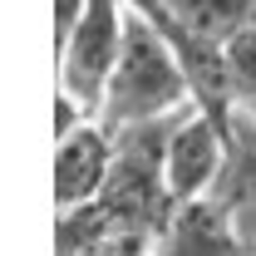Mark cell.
<instances>
[{"label": "cell", "mask_w": 256, "mask_h": 256, "mask_svg": "<svg viewBox=\"0 0 256 256\" xmlns=\"http://www.w3.org/2000/svg\"><path fill=\"white\" fill-rule=\"evenodd\" d=\"M192 98V79L172 40L158 30V20L128 0V25H124V54H118V69L104 89V104H98V118L124 133V128H143V124H162L172 114H182Z\"/></svg>", "instance_id": "cell-1"}, {"label": "cell", "mask_w": 256, "mask_h": 256, "mask_svg": "<svg viewBox=\"0 0 256 256\" xmlns=\"http://www.w3.org/2000/svg\"><path fill=\"white\" fill-rule=\"evenodd\" d=\"M124 25H128V0H94L84 10V20L54 44L60 60V94L74 104H84L89 114H98L104 89L118 69L124 54Z\"/></svg>", "instance_id": "cell-2"}, {"label": "cell", "mask_w": 256, "mask_h": 256, "mask_svg": "<svg viewBox=\"0 0 256 256\" xmlns=\"http://www.w3.org/2000/svg\"><path fill=\"white\" fill-rule=\"evenodd\" d=\"M226 124L232 118H217L197 104L172 114L168 138H162V182L172 192V202H192L217 188L226 168Z\"/></svg>", "instance_id": "cell-3"}, {"label": "cell", "mask_w": 256, "mask_h": 256, "mask_svg": "<svg viewBox=\"0 0 256 256\" xmlns=\"http://www.w3.org/2000/svg\"><path fill=\"white\" fill-rule=\"evenodd\" d=\"M192 34L212 40V44H226L232 34L242 30V20L256 10V0H162Z\"/></svg>", "instance_id": "cell-7"}, {"label": "cell", "mask_w": 256, "mask_h": 256, "mask_svg": "<svg viewBox=\"0 0 256 256\" xmlns=\"http://www.w3.org/2000/svg\"><path fill=\"white\" fill-rule=\"evenodd\" d=\"M148 256H256V252L246 246V236L232 226L226 207L207 192V197L178 202L168 212V222L158 226Z\"/></svg>", "instance_id": "cell-5"}, {"label": "cell", "mask_w": 256, "mask_h": 256, "mask_svg": "<svg viewBox=\"0 0 256 256\" xmlns=\"http://www.w3.org/2000/svg\"><path fill=\"white\" fill-rule=\"evenodd\" d=\"M212 197L226 207L232 226L256 252V118L242 114V108L226 124V168L217 178V188H212Z\"/></svg>", "instance_id": "cell-6"}, {"label": "cell", "mask_w": 256, "mask_h": 256, "mask_svg": "<svg viewBox=\"0 0 256 256\" xmlns=\"http://www.w3.org/2000/svg\"><path fill=\"white\" fill-rule=\"evenodd\" d=\"M222 54H226V79H232V104L256 118V10L222 44Z\"/></svg>", "instance_id": "cell-8"}, {"label": "cell", "mask_w": 256, "mask_h": 256, "mask_svg": "<svg viewBox=\"0 0 256 256\" xmlns=\"http://www.w3.org/2000/svg\"><path fill=\"white\" fill-rule=\"evenodd\" d=\"M118 158V133L104 118H84L74 133L54 138V168H50V192H54V212H79L89 207L114 178Z\"/></svg>", "instance_id": "cell-4"}]
</instances>
